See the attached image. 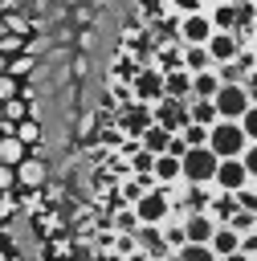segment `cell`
I'll use <instances>...</instances> for the list:
<instances>
[{
	"mask_svg": "<svg viewBox=\"0 0 257 261\" xmlns=\"http://www.w3.org/2000/svg\"><path fill=\"white\" fill-rule=\"evenodd\" d=\"M208 249H212V257L220 261V257H233L237 249H241V237L233 232V228H224V224H216V232H212V241H208Z\"/></svg>",
	"mask_w": 257,
	"mask_h": 261,
	"instance_id": "obj_14",
	"label": "cell"
},
{
	"mask_svg": "<svg viewBox=\"0 0 257 261\" xmlns=\"http://www.w3.org/2000/svg\"><path fill=\"white\" fill-rule=\"evenodd\" d=\"M0 192H16V171L0 163Z\"/></svg>",
	"mask_w": 257,
	"mask_h": 261,
	"instance_id": "obj_26",
	"label": "cell"
},
{
	"mask_svg": "<svg viewBox=\"0 0 257 261\" xmlns=\"http://www.w3.org/2000/svg\"><path fill=\"white\" fill-rule=\"evenodd\" d=\"M233 208H237V212H253V208H257V184L233 192Z\"/></svg>",
	"mask_w": 257,
	"mask_h": 261,
	"instance_id": "obj_22",
	"label": "cell"
},
{
	"mask_svg": "<svg viewBox=\"0 0 257 261\" xmlns=\"http://www.w3.org/2000/svg\"><path fill=\"white\" fill-rule=\"evenodd\" d=\"M114 126H118V135L122 139H139L147 126H155V118H151V106H143V102H122L118 106V114H114Z\"/></svg>",
	"mask_w": 257,
	"mask_h": 261,
	"instance_id": "obj_7",
	"label": "cell"
},
{
	"mask_svg": "<svg viewBox=\"0 0 257 261\" xmlns=\"http://www.w3.org/2000/svg\"><path fill=\"white\" fill-rule=\"evenodd\" d=\"M179 69L192 77V73H208V69H216V65H212V57H208L204 45H184V49H179Z\"/></svg>",
	"mask_w": 257,
	"mask_h": 261,
	"instance_id": "obj_13",
	"label": "cell"
},
{
	"mask_svg": "<svg viewBox=\"0 0 257 261\" xmlns=\"http://www.w3.org/2000/svg\"><path fill=\"white\" fill-rule=\"evenodd\" d=\"M204 49H208V57H212V65H216V69L241 57V41H237V33H212Z\"/></svg>",
	"mask_w": 257,
	"mask_h": 261,
	"instance_id": "obj_10",
	"label": "cell"
},
{
	"mask_svg": "<svg viewBox=\"0 0 257 261\" xmlns=\"http://www.w3.org/2000/svg\"><path fill=\"white\" fill-rule=\"evenodd\" d=\"M179 143H184V147H204V143H208V130L196 126V122H188V126L179 130Z\"/></svg>",
	"mask_w": 257,
	"mask_h": 261,
	"instance_id": "obj_23",
	"label": "cell"
},
{
	"mask_svg": "<svg viewBox=\"0 0 257 261\" xmlns=\"http://www.w3.org/2000/svg\"><path fill=\"white\" fill-rule=\"evenodd\" d=\"M126 151H131V167H135V175H151V163H155V155L139 151V143H126Z\"/></svg>",
	"mask_w": 257,
	"mask_h": 261,
	"instance_id": "obj_21",
	"label": "cell"
},
{
	"mask_svg": "<svg viewBox=\"0 0 257 261\" xmlns=\"http://www.w3.org/2000/svg\"><path fill=\"white\" fill-rule=\"evenodd\" d=\"M224 228H233L237 237H249V232H257V212H233Z\"/></svg>",
	"mask_w": 257,
	"mask_h": 261,
	"instance_id": "obj_19",
	"label": "cell"
},
{
	"mask_svg": "<svg viewBox=\"0 0 257 261\" xmlns=\"http://www.w3.org/2000/svg\"><path fill=\"white\" fill-rule=\"evenodd\" d=\"M114 228H122V232H131V228H139V220H135V212L126 208V212H118V220H114Z\"/></svg>",
	"mask_w": 257,
	"mask_h": 261,
	"instance_id": "obj_27",
	"label": "cell"
},
{
	"mask_svg": "<svg viewBox=\"0 0 257 261\" xmlns=\"http://www.w3.org/2000/svg\"><path fill=\"white\" fill-rule=\"evenodd\" d=\"M126 261H151V257H147V253H143V249H135V253H131V257H126Z\"/></svg>",
	"mask_w": 257,
	"mask_h": 261,
	"instance_id": "obj_28",
	"label": "cell"
},
{
	"mask_svg": "<svg viewBox=\"0 0 257 261\" xmlns=\"http://www.w3.org/2000/svg\"><path fill=\"white\" fill-rule=\"evenodd\" d=\"M24 155H29V147H20L12 135H0V163H4V167H16Z\"/></svg>",
	"mask_w": 257,
	"mask_h": 261,
	"instance_id": "obj_17",
	"label": "cell"
},
{
	"mask_svg": "<svg viewBox=\"0 0 257 261\" xmlns=\"http://www.w3.org/2000/svg\"><path fill=\"white\" fill-rule=\"evenodd\" d=\"M257 106V90H245V86H237V82H220V90L212 94V110H216V118L220 122H237L245 110H253Z\"/></svg>",
	"mask_w": 257,
	"mask_h": 261,
	"instance_id": "obj_1",
	"label": "cell"
},
{
	"mask_svg": "<svg viewBox=\"0 0 257 261\" xmlns=\"http://www.w3.org/2000/svg\"><path fill=\"white\" fill-rule=\"evenodd\" d=\"M216 159H241L249 147H253V139L237 126V122H212L208 126V143H204Z\"/></svg>",
	"mask_w": 257,
	"mask_h": 261,
	"instance_id": "obj_2",
	"label": "cell"
},
{
	"mask_svg": "<svg viewBox=\"0 0 257 261\" xmlns=\"http://www.w3.org/2000/svg\"><path fill=\"white\" fill-rule=\"evenodd\" d=\"M126 86H131V102H143V106H155V102L163 98V73H159L155 65H143V69H135Z\"/></svg>",
	"mask_w": 257,
	"mask_h": 261,
	"instance_id": "obj_6",
	"label": "cell"
},
{
	"mask_svg": "<svg viewBox=\"0 0 257 261\" xmlns=\"http://www.w3.org/2000/svg\"><path fill=\"white\" fill-rule=\"evenodd\" d=\"M249 184H257V171H249L241 159H220V163H216L212 192H224V196H233V192H241V188H249Z\"/></svg>",
	"mask_w": 257,
	"mask_h": 261,
	"instance_id": "obj_5",
	"label": "cell"
},
{
	"mask_svg": "<svg viewBox=\"0 0 257 261\" xmlns=\"http://www.w3.org/2000/svg\"><path fill=\"white\" fill-rule=\"evenodd\" d=\"M179 228H184V245H208L212 232H216V224H212L204 212H184Z\"/></svg>",
	"mask_w": 257,
	"mask_h": 261,
	"instance_id": "obj_11",
	"label": "cell"
},
{
	"mask_svg": "<svg viewBox=\"0 0 257 261\" xmlns=\"http://www.w3.org/2000/svg\"><path fill=\"white\" fill-rule=\"evenodd\" d=\"M220 261H253V257H245V253H233V257H220Z\"/></svg>",
	"mask_w": 257,
	"mask_h": 261,
	"instance_id": "obj_29",
	"label": "cell"
},
{
	"mask_svg": "<svg viewBox=\"0 0 257 261\" xmlns=\"http://www.w3.org/2000/svg\"><path fill=\"white\" fill-rule=\"evenodd\" d=\"M179 45H208V37H212V20H208V12H188V16H179Z\"/></svg>",
	"mask_w": 257,
	"mask_h": 261,
	"instance_id": "obj_9",
	"label": "cell"
},
{
	"mask_svg": "<svg viewBox=\"0 0 257 261\" xmlns=\"http://www.w3.org/2000/svg\"><path fill=\"white\" fill-rule=\"evenodd\" d=\"M12 139H16L20 147H33V143H41V122H37V114H29L24 122H16V126H12Z\"/></svg>",
	"mask_w": 257,
	"mask_h": 261,
	"instance_id": "obj_16",
	"label": "cell"
},
{
	"mask_svg": "<svg viewBox=\"0 0 257 261\" xmlns=\"http://www.w3.org/2000/svg\"><path fill=\"white\" fill-rule=\"evenodd\" d=\"M188 122H196V126H212V122H220L216 118V110H212V102H188Z\"/></svg>",
	"mask_w": 257,
	"mask_h": 261,
	"instance_id": "obj_18",
	"label": "cell"
},
{
	"mask_svg": "<svg viewBox=\"0 0 257 261\" xmlns=\"http://www.w3.org/2000/svg\"><path fill=\"white\" fill-rule=\"evenodd\" d=\"M16 94H20V82L8 77V73H0V102H8V98H16Z\"/></svg>",
	"mask_w": 257,
	"mask_h": 261,
	"instance_id": "obj_25",
	"label": "cell"
},
{
	"mask_svg": "<svg viewBox=\"0 0 257 261\" xmlns=\"http://www.w3.org/2000/svg\"><path fill=\"white\" fill-rule=\"evenodd\" d=\"M139 151H147V155H167V143H171V135L163 130V126H147L139 139Z\"/></svg>",
	"mask_w": 257,
	"mask_h": 261,
	"instance_id": "obj_15",
	"label": "cell"
},
{
	"mask_svg": "<svg viewBox=\"0 0 257 261\" xmlns=\"http://www.w3.org/2000/svg\"><path fill=\"white\" fill-rule=\"evenodd\" d=\"M171 261H216V257H212L208 245H179V249L171 253Z\"/></svg>",
	"mask_w": 257,
	"mask_h": 261,
	"instance_id": "obj_20",
	"label": "cell"
},
{
	"mask_svg": "<svg viewBox=\"0 0 257 261\" xmlns=\"http://www.w3.org/2000/svg\"><path fill=\"white\" fill-rule=\"evenodd\" d=\"M29 69H33V57H29V53H16V57L4 65V73H8V77H16V82H20Z\"/></svg>",
	"mask_w": 257,
	"mask_h": 261,
	"instance_id": "obj_24",
	"label": "cell"
},
{
	"mask_svg": "<svg viewBox=\"0 0 257 261\" xmlns=\"http://www.w3.org/2000/svg\"><path fill=\"white\" fill-rule=\"evenodd\" d=\"M216 155L208 147H188L179 155V184L188 188H212V175H216Z\"/></svg>",
	"mask_w": 257,
	"mask_h": 261,
	"instance_id": "obj_3",
	"label": "cell"
},
{
	"mask_svg": "<svg viewBox=\"0 0 257 261\" xmlns=\"http://www.w3.org/2000/svg\"><path fill=\"white\" fill-rule=\"evenodd\" d=\"M151 118H155V126H163L167 135H179V130L188 126V102H179V98H159V102L151 106Z\"/></svg>",
	"mask_w": 257,
	"mask_h": 261,
	"instance_id": "obj_8",
	"label": "cell"
},
{
	"mask_svg": "<svg viewBox=\"0 0 257 261\" xmlns=\"http://www.w3.org/2000/svg\"><path fill=\"white\" fill-rule=\"evenodd\" d=\"M12 171H16V188H20V192H24V188H41V184L49 179V167H45L41 159H33V155H24Z\"/></svg>",
	"mask_w": 257,
	"mask_h": 261,
	"instance_id": "obj_12",
	"label": "cell"
},
{
	"mask_svg": "<svg viewBox=\"0 0 257 261\" xmlns=\"http://www.w3.org/2000/svg\"><path fill=\"white\" fill-rule=\"evenodd\" d=\"M131 212H135V220H139V224L159 228V224L171 216V200H167V192H163V188H151V192H143V196L131 204Z\"/></svg>",
	"mask_w": 257,
	"mask_h": 261,
	"instance_id": "obj_4",
	"label": "cell"
}]
</instances>
